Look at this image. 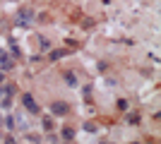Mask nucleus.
<instances>
[{
  "label": "nucleus",
  "mask_w": 161,
  "mask_h": 144,
  "mask_svg": "<svg viewBox=\"0 0 161 144\" xmlns=\"http://www.w3.org/2000/svg\"><path fill=\"white\" fill-rule=\"evenodd\" d=\"M22 103H24V108H27L29 113H39V103L34 101L31 94H22Z\"/></svg>",
  "instance_id": "f257e3e1"
},
{
  "label": "nucleus",
  "mask_w": 161,
  "mask_h": 144,
  "mask_svg": "<svg viewBox=\"0 0 161 144\" xmlns=\"http://www.w3.org/2000/svg\"><path fill=\"white\" fill-rule=\"evenodd\" d=\"M10 103H12V87H3L0 89V106L7 108Z\"/></svg>",
  "instance_id": "f03ea898"
},
{
  "label": "nucleus",
  "mask_w": 161,
  "mask_h": 144,
  "mask_svg": "<svg viewBox=\"0 0 161 144\" xmlns=\"http://www.w3.org/2000/svg\"><path fill=\"white\" fill-rule=\"evenodd\" d=\"M17 19H19V24H22V27H31V22H34V14L29 12V10H19Z\"/></svg>",
  "instance_id": "7ed1b4c3"
},
{
  "label": "nucleus",
  "mask_w": 161,
  "mask_h": 144,
  "mask_svg": "<svg viewBox=\"0 0 161 144\" xmlns=\"http://www.w3.org/2000/svg\"><path fill=\"white\" fill-rule=\"evenodd\" d=\"M51 108H53V113H55V115H65L67 110H70V108H67V103H58V101H55L53 106H51Z\"/></svg>",
  "instance_id": "20e7f679"
},
{
  "label": "nucleus",
  "mask_w": 161,
  "mask_h": 144,
  "mask_svg": "<svg viewBox=\"0 0 161 144\" xmlns=\"http://www.w3.org/2000/svg\"><path fill=\"white\" fill-rule=\"evenodd\" d=\"M72 137H75L72 127H63V139H72Z\"/></svg>",
  "instance_id": "39448f33"
},
{
  "label": "nucleus",
  "mask_w": 161,
  "mask_h": 144,
  "mask_svg": "<svg viewBox=\"0 0 161 144\" xmlns=\"http://www.w3.org/2000/svg\"><path fill=\"white\" fill-rule=\"evenodd\" d=\"M128 123L130 125H137V123H140V113H130V115H128Z\"/></svg>",
  "instance_id": "423d86ee"
},
{
  "label": "nucleus",
  "mask_w": 161,
  "mask_h": 144,
  "mask_svg": "<svg viewBox=\"0 0 161 144\" xmlns=\"http://www.w3.org/2000/svg\"><path fill=\"white\" fill-rule=\"evenodd\" d=\"M43 130H53V118H43Z\"/></svg>",
  "instance_id": "0eeeda50"
},
{
  "label": "nucleus",
  "mask_w": 161,
  "mask_h": 144,
  "mask_svg": "<svg viewBox=\"0 0 161 144\" xmlns=\"http://www.w3.org/2000/svg\"><path fill=\"white\" fill-rule=\"evenodd\" d=\"M0 65H3L5 70H10V67H12V60H10L7 55H3V62H0Z\"/></svg>",
  "instance_id": "6e6552de"
},
{
  "label": "nucleus",
  "mask_w": 161,
  "mask_h": 144,
  "mask_svg": "<svg viewBox=\"0 0 161 144\" xmlns=\"http://www.w3.org/2000/svg\"><path fill=\"white\" fill-rule=\"evenodd\" d=\"M63 55H65V51H53V53H51V60H58Z\"/></svg>",
  "instance_id": "1a4fd4ad"
},
{
  "label": "nucleus",
  "mask_w": 161,
  "mask_h": 144,
  "mask_svg": "<svg viewBox=\"0 0 161 144\" xmlns=\"http://www.w3.org/2000/svg\"><path fill=\"white\" fill-rule=\"evenodd\" d=\"M65 79H67V84H72V87L77 84V82H75V75H72V72H67V75H65Z\"/></svg>",
  "instance_id": "9d476101"
},
{
  "label": "nucleus",
  "mask_w": 161,
  "mask_h": 144,
  "mask_svg": "<svg viewBox=\"0 0 161 144\" xmlns=\"http://www.w3.org/2000/svg\"><path fill=\"white\" fill-rule=\"evenodd\" d=\"M48 48H51V43H48L46 39H41V51H48Z\"/></svg>",
  "instance_id": "9b49d317"
},
{
  "label": "nucleus",
  "mask_w": 161,
  "mask_h": 144,
  "mask_svg": "<svg viewBox=\"0 0 161 144\" xmlns=\"http://www.w3.org/2000/svg\"><path fill=\"white\" fill-rule=\"evenodd\" d=\"M118 108L125 110V108H128V101H125V99H120V101H118Z\"/></svg>",
  "instance_id": "f8f14e48"
},
{
  "label": "nucleus",
  "mask_w": 161,
  "mask_h": 144,
  "mask_svg": "<svg viewBox=\"0 0 161 144\" xmlns=\"http://www.w3.org/2000/svg\"><path fill=\"white\" fill-rule=\"evenodd\" d=\"M5 144H17V142H14V137H10V135H7V137H5Z\"/></svg>",
  "instance_id": "ddd939ff"
},
{
  "label": "nucleus",
  "mask_w": 161,
  "mask_h": 144,
  "mask_svg": "<svg viewBox=\"0 0 161 144\" xmlns=\"http://www.w3.org/2000/svg\"><path fill=\"white\" fill-rule=\"evenodd\" d=\"M3 82H5V79H3V72H0V84H3Z\"/></svg>",
  "instance_id": "4468645a"
}]
</instances>
